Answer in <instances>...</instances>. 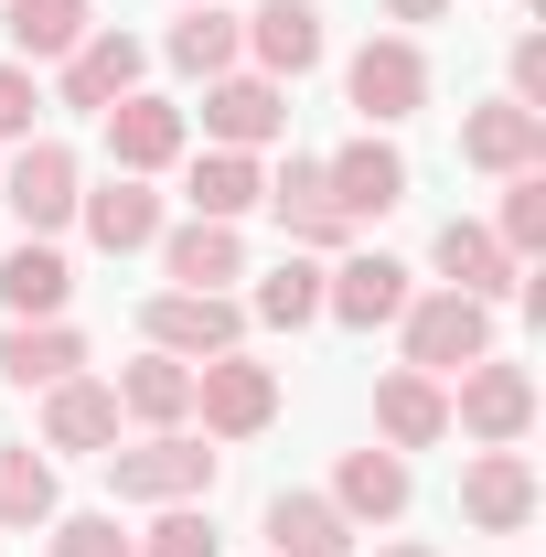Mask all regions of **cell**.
Returning a JSON list of instances; mask_svg holds the SVG:
<instances>
[{
    "label": "cell",
    "mask_w": 546,
    "mask_h": 557,
    "mask_svg": "<svg viewBox=\"0 0 546 557\" xmlns=\"http://www.w3.org/2000/svg\"><path fill=\"white\" fill-rule=\"evenodd\" d=\"M333 504L343 515H397V504H408V461H397V450H353L343 483H333Z\"/></svg>",
    "instance_id": "29"
},
{
    "label": "cell",
    "mask_w": 546,
    "mask_h": 557,
    "mask_svg": "<svg viewBox=\"0 0 546 557\" xmlns=\"http://www.w3.org/2000/svg\"><path fill=\"white\" fill-rule=\"evenodd\" d=\"M461 161H482V172L514 183V172H536V161H546V119H536V108H514V97H504V108H472V119H461Z\"/></svg>",
    "instance_id": "10"
},
{
    "label": "cell",
    "mask_w": 546,
    "mask_h": 557,
    "mask_svg": "<svg viewBox=\"0 0 546 557\" xmlns=\"http://www.w3.org/2000/svg\"><path fill=\"white\" fill-rule=\"evenodd\" d=\"M439 269H450V289H461V300H493V289H514V258H504V236H493V225H461V214L439 225Z\"/></svg>",
    "instance_id": "20"
},
{
    "label": "cell",
    "mask_w": 546,
    "mask_h": 557,
    "mask_svg": "<svg viewBox=\"0 0 546 557\" xmlns=\"http://www.w3.org/2000/svg\"><path fill=\"white\" fill-rule=\"evenodd\" d=\"M44 440L54 450H108L119 440V386H86V375L44 386Z\"/></svg>",
    "instance_id": "15"
},
{
    "label": "cell",
    "mask_w": 546,
    "mask_h": 557,
    "mask_svg": "<svg viewBox=\"0 0 546 557\" xmlns=\"http://www.w3.org/2000/svg\"><path fill=\"white\" fill-rule=\"evenodd\" d=\"M375 429H386L397 450H429V440L450 429V397H439V386L408 364V375H386V386H375Z\"/></svg>",
    "instance_id": "22"
},
{
    "label": "cell",
    "mask_w": 546,
    "mask_h": 557,
    "mask_svg": "<svg viewBox=\"0 0 546 557\" xmlns=\"http://www.w3.org/2000/svg\"><path fill=\"white\" fill-rule=\"evenodd\" d=\"M247 44H258L269 75H311L322 65V11H311V0H269V11L247 22Z\"/></svg>",
    "instance_id": "19"
},
{
    "label": "cell",
    "mask_w": 546,
    "mask_h": 557,
    "mask_svg": "<svg viewBox=\"0 0 546 557\" xmlns=\"http://www.w3.org/2000/svg\"><path fill=\"white\" fill-rule=\"evenodd\" d=\"M461 515L493 525V536H514V525L536 515V472H525V450H482L472 472H461Z\"/></svg>",
    "instance_id": "12"
},
{
    "label": "cell",
    "mask_w": 546,
    "mask_h": 557,
    "mask_svg": "<svg viewBox=\"0 0 546 557\" xmlns=\"http://www.w3.org/2000/svg\"><path fill=\"white\" fill-rule=\"evenodd\" d=\"M139 557H214V525H204V515H161Z\"/></svg>",
    "instance_id": "34"
},
{
    "label": "cell",
    "mask_w": 546,
    "mask_h": 557,
    "mask_svg": "<svg viewBox=\"0 0 546 557\" xmlns=\"http://www.w3.org/2000/svg\"><path fill=\"white\" fill-rule=\"evenodd\" d=\"M194 11H214V0H194Z\"/></svg>",
    "instance_id": "39"
},
{
    "label": "cell",
    "mask_w": 546,
    "mask_h": 557,
    "mask_svg": "<svg viewBox=\"0 0 546 557\" xmlns=\"http://www.w3.org/2000/svg\"><path fill=\"white\" fill-rule=\"evenodd\" d=\"M322 183H333V214H343V225H364V214L408 205V161H397L386 139H353V150H333V161H322Z\"/></svg>",
    "instance_id": "8"
},
{
    "label": "cell",
    "mask_w": 546,
    "mask_h": 557,
    "mask_svg": "<svg viewBox=\"0 0 546 557\" xmlns=\"http://www.w3.org/2000/svg\"><path fill=\"white\" fill-rule=\"evenodd\" d=\"M172 278L183 289H225V278H247V247H236V225H214V214H194V225H172Z\"/></svg>",
    "instance_id": "21"
},
{
    "label": "cell",
    "mask_w": 546,
    "mask_h": 557,
    "mask_svg": "<svg viewBox=\"0 0 546 557\" xmlns=\"http://www.w3.org/2000/svg\"><path fill=\"white\" fill-rule=\"evenodd\" d=\"M108 483H119V504H194V493H214V450L161 429L139 450H108Z\"/></svg>",
    "instance_id": "1"
},
{
    "label": "cell",
    "mask_w": 546,
    "mask_h": 557,
    "mask_svg": "<svg viewBox=\"0 0 546 557\" xmlns=\"http://www.w3.org/2000/svg\"><path fill=\"white\" fill-rule=\"evenodd\" d=\"M343 86H353L364 119H418V108H429V54L386 33V44H364V54L343 65Z\"/></svg>",
    "instance_id": "5"
},
{
    "label": "cell",
    "mask_w": 546,
    "mask_h": 557,
    "mask_svg": "<svg viewBox=\"0 0 546 557\" xmlns=\"http://www.w3.org/2000/svg\"><path fill=\"white\" fill-rule=\"evenodd\" d=\"M322 311L353 322V333H375V322L408 311V269H397V258H343V269L322 278Z\"/></svg>",
    "instance_id": "11"
},
{
    "label": "cell",
    "mask_w": 546,
    "mask_h": 557,
    "mask_svg": "<svg viewBox=\"0 0 546 557\" xmlns=\"http://www.w3.org/2000/svg\"><path fill=\"white\" fill-rule=\"evenodd\" d=\"M0 205L22 214L33 236H54L75 214V150L65 139H22V161H11V183H0Z\"/></svg>",
    "instance_id": "6"
},
{
    "label": "cell",
    "mask_w": 546,
    "mask_h": 557,
    "mask_svg": "<svg viewBox=\"0 0 546 557\" xmlns=\"http://www.w3.org/2000/svg\"><path fill=\"white\" fill-rule=\"evenodd\" d=\"M386 11H397V22H439L450 0H386Z\"/></svg>",
    "instance_id": "37"
},
{
    "label": "cell",
    "mask_w": 546,
    "mask_h": 557,
    "mask_svg": "<svg viewBox=\"0 0 546 557\" xmlns=\"http://www.w3.org/2000/svg\"><path fill=\"white\" fill-rule=\"evenodd\" d=\"M493 236H504V258H536L546 247V172H514L504 183V225Z\"/></svg>",
    "instance_id": "32"
},
{
    "label": "cell",
    "mask_w": 546,
    "mask_h": 557,
    "mask_svg": "<svg viewBox=\"0 0 546 557\" xmlns=\"http://www.w3.org/2000/svg\"><path fill=\"white\" fill-rule=\"evenodd\" d=\"M269 547L278 557H343L353 525H343V504H322V493H278L269 504Z\"/></svg>",
    "instance_id": "23"
},
{
    "label": "cell",
    "mask_w": 546,
    "mask_h": 557,
    "mask_svg": "<svg viewBox=\"0 0 546 557\" xmlns=\"http://www.w3.org/2000/svg\"><path fill=\"white\" fill-rule=\"evenodd\" d=\"M0 525H11V536L54 525V461H44L33 440H11V450H0Z\"/></svg>",
    "instance_id": "26"
},
{
    "label": "cell",
    "mask_w": 546,
    "mask_h": 557,
    "mask_svg": "<svg viewBox=\"0 0 546 557\" xmlns=\"http://www.w3.org/2000/svg\"><path fill=\"white\" fill-rule=\"evenodd\" d=\"M119 97H139V44L129 33H86L65 54V108H97V119H108Z\"/></svg>",
    "instance_id": "13"
},
{
    "label": "cell",
    "mask_w": 546,
    "mask_h": 557,
    "mask_svg": "<svg viewBox=\"0 0 546 557\" xmlns=\"http://www.w3.org/2000/svg\"><path fill=\"white\" fill-rule=\"evenodd\" d=\"M461 429H472V440H493V450H514V440L536 429V375L482 354L472 375H461Z\"/></svg>",
    "instance_id": "4"
},
{
    "label": "cell",
    "mask_w": 546,
    "mask_h": 557,
    "mask_svg": "<svg viewBox=\"0 0 546 557\" xmlns=\"http://www.w3.org/2000/svg\"><path fill=\"white\" fill-rule=\"evenodd\" d=\"M247 205H269V172H258L247 150H204V161H194V214H214V225H236Z\"/></svg>",
    "instance_id": "27"
},
{
    "label": "cell",
    "mask_w": 546,
    "mask_h": 557,
    "mask_svg": "<svg viewBox=\"0 0 546 557\" xmlns=\"http://www.w3.org/2000/svg\"><path fill=\"white\" fill-rule=\"evenodd\" d=\"M204 129L225 150H258V139L289 129V97H278V75H214L204 86Z\"/></svg>",
    "instance_id": "9"
},
{
    "label": "cell",
    "mask_w": 546,
    "mask_h": 557,
    "mask_svg": "<svg viewBox=\"0 0 546 557\" xmlns=\"http://www.w3.org/2000/svg\"><path fill=\"white\" fill-rule=\"evenodd\" d=\"M33 108H44V97H33V75L0 65V139H33Z\"/></svg>",
    "instance_id": "35"
},
{
    "label": "cell",
    "mask_w": 546,
    "mask_h": 557,
    "mask_svg": "<svg viewBox=\"0 0 546 557\" xmlns=\"http://www.w3.org/2000/svg\"><path fill=\"white\" fill-rule=\"evenodd\" d=\"M236 333H247V311L225 289H161L150 300V344L161 354H236Z\"/></svg>",
    "instance_id": "7"
},
{
    "label": "cell",
    "mask_w": 546,
    "mask_h": 557,
    "mask_svg": "<svg viewBox=\"0 0 546 557\" xmlns=\"http://www.w3.org/2000/svg\"><path fill=\"white\" fill-rule=\"evenodd\" d=\"M172 65L214 86V75L236 65V22H225V11H194V22H172Z\"/></svg>",
    "instance_id": "31"
},
{
    "label": "cell",
    "mask_w": 546,
    "mask_h": 557,
    "mask_svg": "<svg viewBox=\"0 0 546 557\" xmlns=\"http://www.w3.org/2000/svg\"><path fill=\"white\" fill-rule=\"evenodd\" d=\"M65 289H75V269L44 247V236H22V247L0 258V300H11L22 322H54V311H65Z\"/></svg>",
    "instance_id": "17"
},
{
    "label": "cell",
    "mask_w": 546,
    "mask_h": 557,
    "mask_svg": "<svg viewBox=\"0 0 546 557\" xmlns=\"http://www.w3.org/2000/svg\"><path fill=\"white\" fill-rule=\"evenodd\" d=\"M0 22H11L22 54H75L86 44V0H0Z\"/></svg>",
    "instance_id": "28"
},
{
    "label": "cell",
    "mask_w": 546,
    "mask_h": 557,
    "mask_svg": "<svg viewBox=\"0 0 546 557\" xmlns=\"http://www.w3.org/2000/svg\"><path fill=\"white\" fill-rule=\"evenodd\" d=\"M75 364H86V344H75L65 322H11V344H0V375L11 386H65Z\"/></svg>",
    "instance_id": "25"
},
{
    "label": "cell",
    "mask_w": 546,
    "mask_h": 557,
    "mask_svg": "<svg viewBox=\"0 0 546 557\" xmlns=\"http://www.w3.org/2000/svg\"><path fill=\"white\" fill-rule=\"evenodd\" d=\"M536 97H546V33H514V108H536Z\"/></svg>",
    "instance_id": "36"
},
{
    "label": "cell",
    "mask_w": 546,
    "mask_h": 557,
    "mask_svg": "<svg viewBox=\"0 0 546 557\" xmlns=\"http://www.w3.org/2000/svg\"><path fill=\"white\" fill-rule=\"evenodd\" d=\"M386 557H429V547H386Z\"/></svg>",
    "instance_id": "38"
},
{
    "label": "cell",
    "mask_w": 546,
    "mask_h": 557,
    "mask_svg": "<svg viewBox=\"0 0 546 557\" xmlns=\"http://www.w3.org/2000/svg\"><path fill=\"white\" fill-rule=\"evenodd\" d=\"M108 150H119V172L183 161V108H172V97H119V108H108Z\"/></svg>",
    "instance_id": "14"
},
{
    "label": "cell",
    "mask_w": 546,
    "mask_h": 557,
    "mask_svg": "<svg viewBox=\"0 0 546 557\" xmlns=\"http://www.w3.org/2000/svg\"><path fill=\"white\" fill-rule=\"evenodd\" d=\"M194 408H204L214 440H258V429L278 418V375H269V364H247V354H204Z\"/></svg>",
    "instance_id": "3"
},
{
    "label": "cell",
    "mask_w": 546,
    "mask_h": 557,
    "mask_svg": "<svg viewBox=\"0 0 546 557\" xmlns=\"http://www.w3.org/2000/svg\"><path fill=\"white\" fill-rule=\"evenodd\" d=\"M119 408L150 418V429H183V418H194V364H183V354H150V364H129V375H119Z\"/></svg>",
    "instance_id": "24"
},
{
    "label": "cell",
    "mask_w": 546,
    "mask_h": 557,
    "mask_svg": "<svg viewBox=\"0 0 546 557\" xmlns=\"http://www.w3.org/2000/svg\"><path fill=\"white\" fill-rule=\"evenodd\" d=\"M258 322H278V333L322 322V269H311V258H278V269L258 278Z\"/></svg>",
    "instance_id": "30"
},
{
    "label": "cell",
    "mask_w": 546,
    "mask_h": 557,
    "mask_svg": "<svg viewBox=\"0 0 546 557\" xmlns=\"http://www.w3.org/2000/svg\"><path fill=\"white\" fill-rule=\"evenodd\" d=\"M269 205H278V225H289L300 247H343V236H353V225L333 214V183H322V161H289V172L269 183Z\"/></svg>",
    "instance_id": "18"
},
{
    "label": "cell",
    "mask_w": 546,
    "mask_h": 557,
    "mask_svg": "<svg viewBox=\"0 0 546 557\" xmlns=\"http://www.w3.org/2000/svg\"><path fill=\"white\" fill-rule=\"evenodd\" d=\"M75 214H86V236H97L108 258H129V247L161 236V194H139V172H119L108 194H75Z\"/></svg>",
    "instance_id": "16"
},
{
    "label": "cell",
    "mask_w": 546,
    "mask_h": 557,
    "mask_svg": "<svg viewBox=\"0 0 546 557\" xmlns=\"http://www.w3.org/2000/svg\"><path fill=\"white\" fill-rule=\"evenodd\" d=\"M397 322H408V364L418 375H461V364H482V344H493V311L461 300V289H429Z\"/></svg>",
    "instance_id": "2"
},
{
    "label": "cell",
    "mask_w": 546,
    "mask_h": 557,
    "mask_svg": "<svg viewBox=\"0 0 546 557\" xmlns=\"http://www.w3.org/2000/svg\"><path fill=\"white\" fill-rule=\"evenodd\" d=\"M54 557H139V547L119 536V515H65L54 525Z\"/></svg>",
    "instance_id": "33"
}]
</instances>
